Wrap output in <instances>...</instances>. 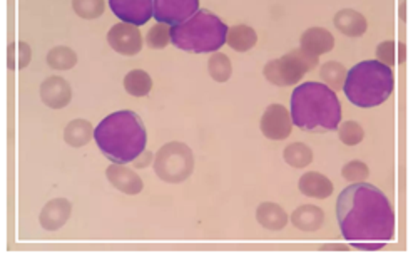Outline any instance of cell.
I'll list each match as a JSON object with an SVG mask.
<instances>
[{"instance_id": "15", "label": "cell", "mask_w": 418, "mask_h": 263, "mask_svg": "<svg viewBox=\"0 0 418 263\" xmlns=\"http://www.w3.org/2000/svg\"><path fill=\"white\" fill-rule=\"evenodd\" d=\"M335 46V37L331 36V32L321 27H311L306 29L301 36V47L305 51L311 52L315 56L326 54L333 49Z\"/></svg>"}, {"instance_id": "26", "label": "cell", "mask_w": 418, "mask_h": 263, "mask_svg": "<svg viewBox=\"0 0 418 263\" xmlns=\"http://www.w3.org/2000/svg\"><path fill=\"white\" fill-rule=\"evenodd\" d=\"M283 158L293 168H306L313 161V151L303 143H293L283 153Z\"/></svg>"}, {"instance_id": "14", "label": "cell", "mask_w": 418, "mask_h": 263, "mask_svg": "<svg viewBox=\"0 0 418 263\" xmlns=\"http://www.w3.org/2000/svg\"><path fill=\"white\" fill-rule=\"evenodd\" d=\"M72 213V203L66 198H57L52 200L42 208L39 222L41 227L47 230V232H56L61 230L67 223V220L70 218Z\"/></svg>"}, {"instance_id": "33", "label": "cell", "mask_w": 418, "mask_h": 263, "mask_svg": "<svg viewBox=\"0 0 418 263\" xmlns=\"http://www.w3.org/2000/svg\"><path fill=\"white\" fill-rule=\"evenodd\" d=\"M151 163H152V153L147 151V150H144L141 155H139L136 160L132 161V165L136 166L137 170H144V168H147V166L151 165Z\"/></svg>"}, {"instance_id": "6", "label": "cell", "mask_w": 418, "mask_h": 263, "mask_svg": "<svg viewBox=\"0 0 418 263\" xmlns=\"http://www.w3.org/2000/svg\"><path fill=\"white\" fill-rule=\"evenodd\" d=\"M320 62V56L300 49H293L280 59H273L264 66V78L275 86H293L303 79V76L313 71Z\"/></svg>"}, {"instance_id": "8", "label": "cell", "mask_w": 418, "mask_h": 263, "mask_svg": "<svg viewBox=\"0 0 418 263\" xmlns=\"http://www.w3.org/2000/svg\"><path fill=\"white\" fill-rule=\"evenodd\" d=\"M199 11V0H155V19L174 27Z\"/></svg>"}, {"instance_id": "28", "label": "cell", "mask_w": 418, "mask_h": 263, "mask_svg": "<svg viewBox=\"0 0 418 263\" xmlns=\"http://www.w3.org/2000/svg\"><path fill=\"white\" fill-rule=\"evenodd\" d=\"M146 44L149 49H164L171 44V26L167 24L157 22L156 26L149 29L146 36Z\"/></svg>"}, {"instance_id": "9", "label": "cell", "mask_w": 418, "mask_h": 263, "mask_svg": "<svg viewBox=\"0 0 418 263\" xmlns=\"http://www.w3.org/2000/svg\"><path fill=\"white\" fill-rule=\"evenodd\" d=\"M108 42L117 54L136 56L142 49V36L137 26L127 22H119L108 32Z\"/></svg>"}, {"instance_id": "11", "label": "cell", "mask_w": 418, "mask_h": 263, "mask_svg": "<svg viewBox=\"0 0 418 263\" xmlns=\"http://www.w3.org/2000/svg\"><path fill=\"white\" fill-rule=\"evenodd\" d=\"M293 119L291 113L281 104H271L266 108L261 118V131L268 140L281 141L291 135Z\"/></svg>"}, {"instance_id": "30", "label": "cell", "mask_w": 418, "mask_h": 263, "mask_svg": "<svg viewBox=\"0 0 418 263\" xmlns=\"http://www.w3.org/2000/svg\"><path fill=\"white\" fill-rule=\"evenodd\" d=\"M338 136L343 145L357 146L363 141L365 131L357 121H345L338 126Z\"/></svg>"}, {"instance_id": "1", "label": "cell", "mask_w": 418, "mask_h": 263, "mask_svg": "<svg viewBox=\"0 0 418 263\" xmlns=\"http://www.w3.org/2000/svg\"><path fill=\"white\" fill-rule=\"evenodd\" d=\"M341 235L358 250H380L395 237V212L377 186L352 183L336 202Z\"/></svg>"}, {"instance_id": "23", "label": "cell", "mask_w": 418, "mask_h": 263, "mask_svg": "<svg viewBox=\"0 0 418 263\" xmlns=\"http://www.w3.org/2000/svg\"><path fill=\"white\" fill-rule=\"evenodd\" d=\"M47 64L51 69L69 71L78 64V54L67 46H57L47 54Z\"/></svg>"}, {"instance_id": "10", "label": "cell", "mask_w": 418, "mask_h": 263, "mask_svg": "<svg viewBox=\"0 0 418 263\" xmlns=\"http://www.w3.org/2000/svg\"><path fill=\"white\" fill-rule=\"evenodd\" d=\"M109 6L119 21L137 27L155 17V0H109Z\"/></svg>"}, {"instance_id": "27", "label": "cell", "mask_w": 418, "mask_h": 263, "mask_svg": "<svg viewBox=\"0 0 418 263\" xmlns=\"http://www.w3.org/2000/svg\"><path fill=\"white\" fill-rule=\"evenodd\" d=\"M7 64L9 69H23L31 64L32 61V49L27 42H19V44H11L7 49Z\"/></svg>"}, {"instance_id": "4", "label": "cell", "mask_w": 418, "mask_h": 263, "mask_svg": "<svg viewBox=\"0 0 418 263\" xmlns=\"http://www.w3.org/2000/svg\"><path fill=\"white\" fill-rule=\"evenodd\" d=\"M395 78L387 64L377 61L358 62L348 71L343 91L347 99L358 108H377L390 98Z\"/></svg>"}, {"instance_id": "19", "label": "cell", "mask_w": 418, "mask_h": 263, "mask_svg": "<svg viewBox=\"0 0 418 263\" xmlns=\"http://www.w3.org/2000/svg\"><path fill=\"white\" fill-rule=\"evenodd\" d=\"M291 222L301 232H318L325 223V213L318 207L305 205L293 212Z\"/></svg>"}, {"instance_id": "13", "label": "cell", "mask_w": 418, "mask_h": 263, "mask_svg": "<svg viewBox=\"0 0 418 263\" xmlns=\"http://www.w3.org/2000/svg\"><path fill=\"white\" fill-rule=\"evenodd\" d=\"M105 176H108L109 183L114 188L126 195H139L144 188L141 176H137L136 171H132L131 168H126V165L114 163L105 170Z\"/></svg>"}, {"instance_id": "5", "label": "cell", "mask_w": 418, "mask_h": 263, "mask_svg": "<svg viewBox=\"0 0 418 263\" xmlns=\"http://www.w3.org/2000/svg\"><path fill=\"white\" fill-rule=\"evenodd\" d=\"M228 31L218 16L201 9L186 22L171 27V44L193 54L218 52L228 41Z\"/></svg>"}, {"instance_id": "2", "label": "cell", "mask_w": 418, "mask_h": 263, "mask_svg": "<svg viewBox=\"0 0 418 263\" xmlns=\"http://www.w3.org/2000/svg\"><path fill=\"white\" fill-rule=\"evenodd\" d=\"M94 140L110 163L127 165L146 150L147 135L142 119L134 111L124 109L109 114L98 124Z\"/></svg>"}, {"instance_id": "16", "label": "cell", "mask_w": 418, "mask_h": 263, "mask_svg": "<svg viewBox=\"0 0 418 263\" xmlns=\"http://www.w3.org/2000/svg\"><path fill=\"white\" fill-rule=\"evenodd\" d=\"M335 27L338 29L341 34L348 37H360L367 32L368 24L362 14L352 9H343L335 16Z\"/></svg>"}, {"instance_id": "20", "label": "cell", "mask_w": 418, "mask_h": 263, "mask_svg": "<svg viewBox=\"0 0 418 263\" xmlns=\"http://www.w3.org/2000/svg\"><path fill=\"white\" fill-rule=\"evenodd\" d=\"M94 138V128L88 119H74L64 129V140L70 148H83Z\"/></svg>"}, {"instance_id": "25", "label": "cell", "mask_w": 418, "mask_h": 263, "mask_svg": "<svg viewBox=\"0 0 418 263\" xmlns=\"http://www.w3.org/2000/svg\"><path fill=\"white\" fill-rule=\"evenodd\" d=\"M208 71L209 76L216 81V83H226L233 74L231 61H229V57L223 54V52H214V54L209 57Z\"/></svg>"}, {"instance_id": "7", "label": "cell", "mask_w": 418, "mask_h": 263, "mask_svg": "<svg viewBox=\"0 0 418 263\" xmlns=\"http://www.w3.org/2000/svg\"><path fill=\"white\" fill-rule=\"evenodd\" d=\"M155 171L166 183H182L194 171L193 151L184 143H167L157 151Z\"/></svg>"}, {"instance_id": "18", "label": "cell", "mask_w": 418, "mask_h": 263, "mask_svg": "<svg viewBox=\"0 0 418 263\" xmlns=\"http://www.w3.org/2000/svg\"><path fill=\"white\" fill-rule=\"evenodd\" d=\"M256 220L263 228L270 230V232H280L286 227L288 215L280 205L264 202L256 210Z\"/></svg>"}, {"instance_id": "21", "label": "cell", "mask_w": 418, "mask_h": 263, "mask_svg": "<svg viewBox=\"0 0 418 263\" xmlns=\"http://www.w3.org/2000/svg\"><path fill=\"white\" fill-rule=\"evenodd\" d=\"M258 42V36L254 32V29L249 26H244V24H239V26H234L228 31V41L226 44L231 47L233 51L238 52H246L253 49Z\"/></svg>"}, {"instance_id": "29", "label": "cell", "mask_w": 418, "mask_h": 263, "mask_svg": "<svg viewBox=\"0 0 418 263\" xmlns=\"http://www.w3.org/2000/svg\"><path fill=\"white\" fill-rule=\"evenodd\" d=\"M72 9L80 19L93 21L104 14L105 2L104 0H72Z\"/></svg>"}, {"instance_id": "17", "label": "cell", "mask_w": 418, "mask_h": 263, "mask_svg": "<svg viewBox=\"0 0 418 263\" xmlns=\"http://www.w3.org/2000/svg\"><path fill=\"white\" fill-rule=\"evenodd\" d=\"M298 186H300L301 193L305 196H310V198L323 200L333 193V183L325 175L316 173V171L303 175Z\"/></svg>"}, {"instance_id": "24", "label": "cell", "mask_w": 418, "mask_h": 263, "mask_svg": "<svg viewBox=\"0 0 418 263\" xmlns=\"http://www.w3.org/2000/svg\"><path fill=\"white\" fill-rule=\"evenodd\" d=\"M347 76H348V71L345 69L343 64H340V62L336 61L326 62L325 66H321V71H320L321 81H323V83L333 91L343 89Z\"/></svg>"}, {"instance_id": "3", "label": "cell", "mask_w": 418, "mask_h": 263, "mask_svg": "<svg viewBox=\"0 0 418 263\" xmlns=\"http://www.w3.org/2000/svg\"><path fill=\"white\" fill-rule=\"evenodd\" d=\"M293 124L303 131L330 133L341 124V104L323 83H303L291 94Z\"/></svg>"}, {"instance_id": "32", "label": "cell", "mask_w": 418, "mask_h": 263, "mask_svg": "<svg viewBox=\"0 0 418 263\" xmlns=\"http://www.w3.org/2000/svg\"><path fill=\"white\" fill-rule=\"evenodd\" d=\"M377 59L383 64H387L388 68L395 64V42L387 41L383 44L377 47Z\"/></svg>"}, {"instance_id": "12", "label": "cell", "mask_w": 418, "mask_h": 263, "mask_svg": "<svg viewBox=\"0 0 418 263\" xmlns=\"http://www.w3.org/2000/svg\"><path fill=\"white\" fill-rule=\"evenodd\" d=\"M41 99L51 109H64L72 101L70 84L64 78L51 76L41 84Z\"/></svg>"}, {"instance_id": "22", "label": "cell", "mask_w": 418, "mask_h": 263, "mask_svg": "<svg viewBox=\"0 0 418 263\" xmlns=\"http://www.w3.org/2000/svg\"><path fill=\"white\" fill-rule=\"evenodd\" d=\"M124 89H126L131 96H134V98H144V96H147L152 89L151 76H149L146 71L134 69L131 73H127L126 78H124Z\"/></svg>"}, {"instance_id": "31", "label": "cell", "mask_w": 418, "mask_h": 263, "mask_svg": "<svg viewBox=\"0 0 418 263\" xmlns=\"http://www.w3.org/2000/svg\"><path fill=\"white\" fill-rule=\"evenodd\" d=\"M341 175H343V178L350 181V183H362V181H365L370 176V170L362 161H350L343 166Z\"/></svg>"}]
</instances>
